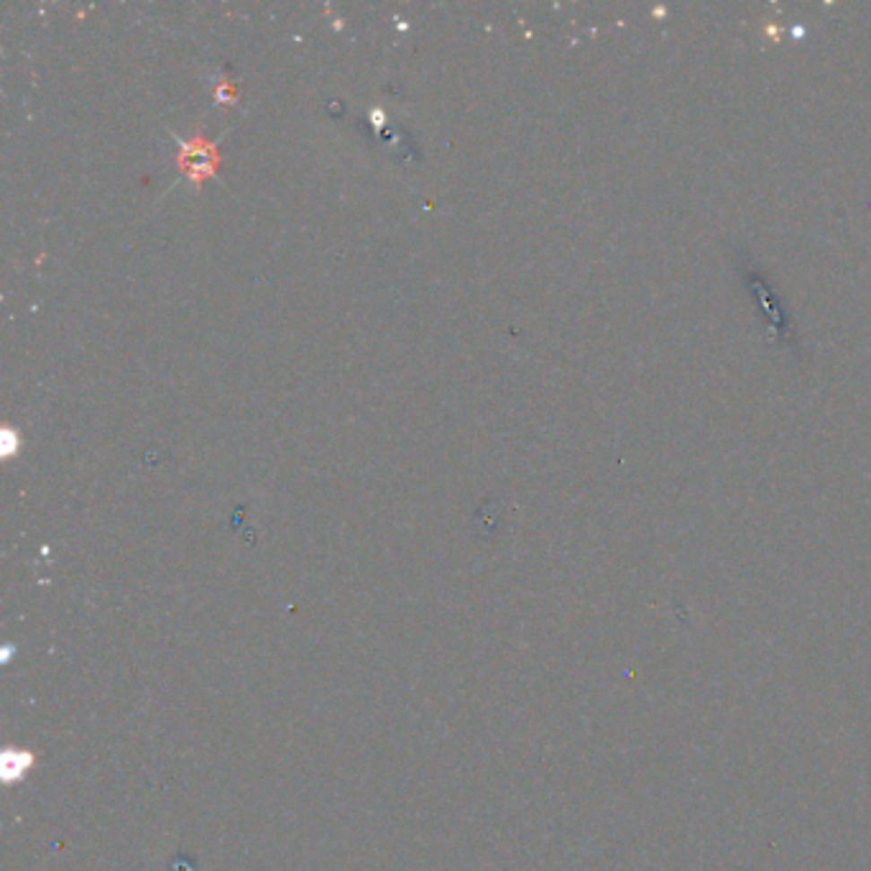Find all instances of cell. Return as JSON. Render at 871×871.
<instances>
[{"label":"cell","instance_id":"1","mask_svg":"<svg viewBox=\"0 0 871 871\" xmlns=\"http://www.w3.org/2000/svg\"><path fill=\"white\" fill-rule=\"evenodd\" d=\"M218 146L210 144L207 138L197 135V138L182 141V146H179V167H182V171H185L195 185H200L207 177H213L218 171Z\"/></svg>","mask_w":871,"mask_h":871},{"label":"cell","instance_id":"2","mask_svg":"<svg viewBox=\"0 0 871 871\" xmlns=\"http://www.w3.org/2000/svg\"><path fill=\"white\" fill-rule=\"evenodd\" d=\"M218 98H220V100H228V102L233 100V90H231V84H228V83H222V84H220V90H218Z\"/></svg>","mask_w":871,"mask_h":871}]
</instances>
